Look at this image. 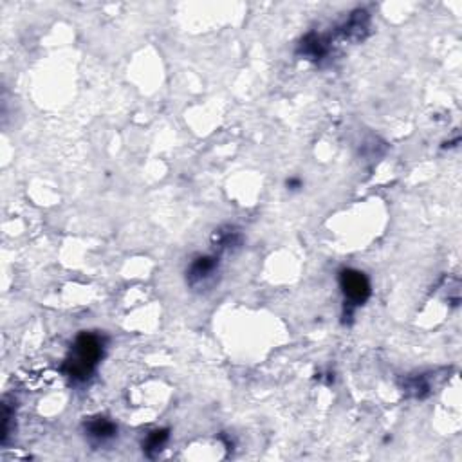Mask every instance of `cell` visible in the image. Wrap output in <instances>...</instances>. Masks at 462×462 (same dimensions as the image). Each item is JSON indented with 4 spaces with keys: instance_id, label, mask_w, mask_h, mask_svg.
I'll list each match as a JSON object with an SVG mask.
<instances>
[{
    "instance_id": "cell-1",
    "label": "cell",
    "mask_w": 462,
    "mask_h": 462,
    "mask_svg": "<svg viewBox=\"0 0 462 462\" xmlns=\"http://www.w3.org/2000/svg\"><path fill=\"white\" fill-rule=\"evenodd\" d=\"M101 356H103V339L92 332H84L76 338L72 356L65 361V374L74 381H85L91 378Z\"/></svg>"
},
{
    "instance_id": "cell-2",
    "label": "cell",
    "mask_w": 462,
    "mask_h": 462,
    "mask_svg": "<svg viewBox=\"0 0 462 462\" xmlns=\"http://www.w3.org/2000/svg\"><path fill=\"white\" fill-rule=\"evenodd\" d=\"M339 286L345 295V298L352 305H363L371 296V282L363 273L354 269H345L339 273Z\"/></svg>"
},
{
    "instance_id": "cell-3",
    "label": "cell",
    "mask_w": 462,
    "mask_h": 462,
    "mask_svg": "<svg viewBox=\"0 0 462 462\" xmlns=\"http://www.w3.org/2000/svg\"><path fill=\"white\" fill-rule=\"evenodd\" d=\"M85 430H87V435L91 437V441L94 442H107L111 439L116 437L118 434V427L114 422L107 417H94L85 424Z\"/></svg>"
},
{
    "instance_id": "cell-4",
    "label": "cell",
    "mask_w": 462,
    "mask_h": 462,
    "mask_svg": "<svg viewBox=\"0 0 462 462\" xmlns=\"http://www.w3.org/2000/svg\"><path fill=\"white\" fill-rule=\"evenodd\" d=\"M217 266H219V262H217L215 257H199L196 262H191L188 280H190L191 286H199L215 273Z\"/></svg>"
},
{
    "instance_id": "cell-5",
    "label": "cell",
    "mask_w": 462,
    "mask_h": 462,
    "mask_svg": "<svg viewBox=\"0 0 462 462\" xmlns=\"http://www.w3.org/2000/svg\"><path fill=\"white\" fill-rule=\"evenodd\" d=\"M168 441V430H154L148 434L147 441L143 444L145 451H156L161 450V446H164V442Z\"/></svg>"
},
{
    "instance_id": "cell-6",
    "label": "cell",
    "mask_w": 462,
    "mask_h": 462,
    "mask_svg": "<svg viewBox=\"0 0 462 462\" xmlns=\"http://www.w3.org/2000/svg\"><path fill=\"white\" fill-rule=\"evenodd\" d=\"M287 186H291L289 190H296V188H302V181H300V179H289V181H287Z\"/></svg>"
}]
</instances>
